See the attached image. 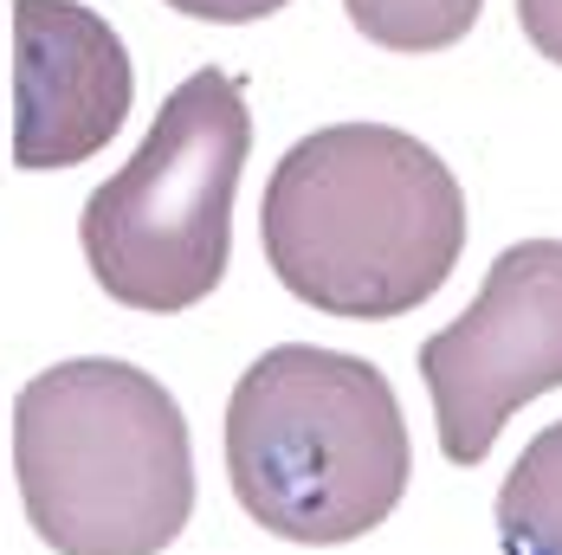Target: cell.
I'll list each match as a JSON object with an SVG mask.
<instances>
[{
  "label": "cell",
  "mask_w": 562,
  "mask_h": 555,
  "mask_svg": "<svg viewBox=\"0 0 562 555\" xmlns=\"http://www.w3.org/2000/svg\"><path fill=\"white\" fill-rule=\"evenodd\" d=\"M259 239L297 304L389 324L452 278L465 252V194L420 136L394 123H330L272 168Z\"/></svg>",
  "instance_id": "cell-1"
},
{
  "label": "cell",
  "mask_w": 562,
  "mask_h": 555,
  "mask_svg": "<svg viewBox=\"0 0 562 555\" xmlns=\"http://www.w3.org/2000/svg\"><path fill=\"white\" fill-rule=\"evenodd\" d=\"M226 478L239 510L284 543L337 550L369 536L414 478L389 375L342 349H266L226 400Z\"/></svg>",
  "instance_id": "cell-2"
},
{
  "label": "cell",
  "mask_w": 562,
  "mask_h": 555,
  "mask_svg": "<svg viewBox=\"0 0 562 555\" xmlns=\"http://www.w3.org/2000/svg\"><path fill=\"white\" fill-rule=\"evenodd\" d=\"M13 478L58 555H162L194 517V445L175 394L111 355L33 375L13 400Z\"/></svg>",
  "instance_id": "cell-3"
},
{
  "label": "cell",
  "mask_w": 562,
  "mask_h": 555,
  "mask_svg": "<svg viewBox=\"0 0 562 555\" xmlns=\"http://www.w3.org/2000/svg\"><path fill=\"white\" fill-rule=\"evenodd\" d=\"M252 156V111L226 71L181 78L136 156L85 201L78 246L116 304L175 317L226 278L233 194Z\"/></svg>",
  "instance_id": "cell-4"
},
{
  "label": "cell",
  "mask_w": 562,
  "mask_h": 555,
  "mask_svg": "<svg viewBox=\"0 0 562 555\" xmlns=\"http://www.w3.org/2000/svg\"><path fill=\"white\" fill-rule=\"evenodd\" d=\"M420 382L452 465H479L524 400L562 388V239L498 252L479 297L420 342Z\"/></svg>",
  "instance_id": "cell-5"
},
{
  "label": "cell",
  "mask_w": 562,
  "mask_h": 555,
  "mask_svg": "<svg viewBox=\"0 0 562 555\" xmlns=\"http://www.w3.org/2000/svg\"><path fill=\"white\" fill-rule=\"evenodd\" d=\"M136 71L104 13L78 0H13V168L91 162L130 116Z\"/></svg>",
  "instance_id": "cell-6"
},
{
  "label": "cell",
  "mask_w": 562,
  "mask_h": 555,
  "mask_svg": "<svg viewBox=\"0 0 562 555\" xmlns=\"http://www.w3.org/2000/svg\"><path fill=\"white\" fill-rule=\"evenodd\" d=\"M498 543L505 555H562V420H550L505 472Z\"/></svg>",
  "instance_id": "cell-7"
},
{
  "label": "cell",
  "mask_w": 562,
  "mask_h": 555,
  "mask_svg": "<svg viewBox=\"0 0 562 555\" xmlns=\"http://www.w3.org/2000/svg\"><path fill=\"white\" fill-rule=\"evenodd\" d=\"M485 0H342L349 26L389 53H447L479 26Z\"/></svg>",
  "instance_id": "cell-8"
},
{
  "label": "cell",
  "mask_w": 562,
  "mask_h": 555,
  "mask_svg": "<svg viewBox=\"0 0 562 555\" xmlns=\"http://www.w3.org/2000/svg\"><path fill=\"white\" fill-rule=\"evenodd\" d=\"M162 7L188 13V20H207V26H246V20H266L291 0H162Z\"/></svg>",
  "instance_id": "cell-9"
},
{
  "label": "cell",
  "mask_w": 562,
  "mask_h": 555,
  "mask_svg": "<svg viewBox=\"0 0 562 555\" xmlns=\"http://www.w3.org/2000/svg\"><path fill=\"white\" fill-rule=\"evenodd\" d=\"M517 26L550 65H562V0H517Z\"/></svg>",
  "instance_id": "cell-10"
}]
</instances>
